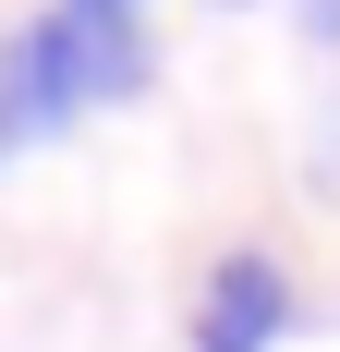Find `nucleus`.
I'll return each instance as SVG.
<instances>
[{
  "label": "nucleus",
  "instance_id": "f257e3e1",
  "mask_svg": "<svg viewBox=\"0 0 340 352\" xmlns=\"http://www.w3.org/2000/svg\"><path fill=\"white\" fill-rule=\"evenodd\" d=\"M134 85H146V12L49 0V12L12 25V49H0V146H49L61 122L134 98Z\"/></svg>",
  "mask_w": 340,
  "mask_h": 352
},
{
  "label": "nucleus",
  "instance_id": "f03ea898",
  "mask_svg": "<svg viewBox=\"0 0 340 352\" xmlns=\"http://www.w3.org/2000/svg\"><path fill=\"white\" fill-rule=\"evenodd\" d=\"M292 267H279L268 243H231L219 267H206V292H195V352H279L292 340Z\"/></svg>",
  "mask_w": 340,
  "mask_h": 352
},
{
  "label": "nucleus",
  "instance_id": "7ed1b4c3",
  "mask_svg": "<svg viewBox=\"0 0 340 352\" xmlns=\"http://www.w3.org/2000/svg\"><path fill=\"white\" fill-rule=\"evenodd\" d=\"M304 36H316V49H340V0H304Z\"/></svg>",
  "mask_w": 340,
  "mask_h": 352
},
{
  "label": "nucleus",
  "instance_id": "20e7f679",
  "mask_svg": "<svg viewBox=\"0 0 340 352\" xmlns=\"http://www.w3.org/2000/svg\"><path fill=\"white\" fill-rule=\"evenodd\" d=\"M109 12H146V0H109Z\"/></svg>",
  "mask_w": 340,
  "mask_h": 352
},
{
  "label": "nucleus",
  "instance_id": "39448f33",
  "mask_svg": "<svg viewBox=\"0 0 340 352\" xmlns=\"http://www.w3.org/2000/svg\"><path fill=\"white\" fill-rule=\"evenodd\" d=\"M219 12H243V0H219Z\"/></svg>",
  "mask_w": 340,
  "mask_h": 352
}]
</instances>
